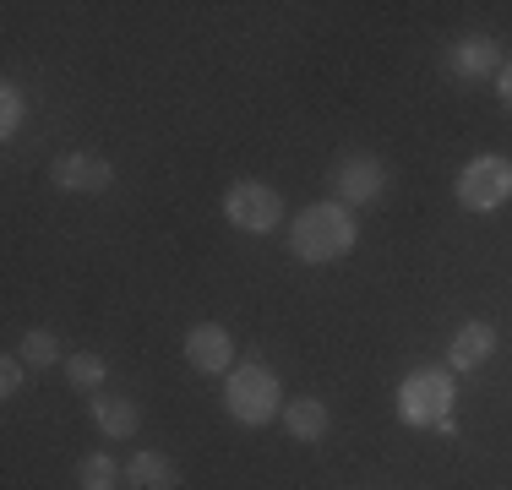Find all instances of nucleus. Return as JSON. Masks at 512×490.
<instances>
[{"label":"nucleus","mask_w":512,"mask_h":490,"mask_svg":"<svg viewBox=\"0 0 512 490\" xmlns=\"http://www.w3.org/2000/svg\"><path fill=\"white\" fill-rule=\"evenodd\" d=\"M229 360H235V338H229L218 322H197L186 333V365L191 371L218 376V371H229Z\"/></svg>","instance_id":"8"},{"label":"nucleus","mask_w":512,"mask_h":490,"mask_svg":"<svg viewBox=\"0 0 512 490\" xmlns=\"http://www.w3.org/2000/svg\"><path fill=\"white\" fill-rule=\"evenodd\" d=\"M50 180L60 191H82V196H93V191H104V186H115V164L99 153H60L55 164H50Z\"/></svg>","instance_id":"7"},{"label":"nucleus","mask_w":512,"mask_h":490,"mask_svg":"<svg viewBox=\"0 0 512 490\" xmlns=\"http://www.w3.org/2000/svg\"><path fill=\"white\" fill-rule=\"evenodd\" d=\"M224 218L246 235H267V229L284 224V196H278L267 180H235L224 191Z\"/></svg>","instance_id":"5"},{"label":"nucleus","mask_w":512,"mask_h":490,"mask_svg":"<svg viewBox=\"0 0 512 490\" xmlns=\"http://www.w3.org/2000/svg\"><path fill=\"white\" fill-rule=\"evenodd\" d=\"M502 66H507V60H502V44L485 39V33H474V39L453 44V71H458V77H491V71H502Z\"/></svg>","instance_id":"12"},{"label":"nucleus","mask_w":512,"mask_h":490,"mask_svg":"<svg viewBox=\"0 0 512 490\" xmlns=\"http://www.w3.org/2000/svg\"><path fill=\"white\" fill-rule=\"evenodd\" d=\"M387 164L376 153H344L333 169H327V186L338 191L344 207H365V202H382L387 196Z\"/></svg>","instance_id":"6"},{"label":"nucleus","mask_w":512,"mask_h":490,"mask_svg":"<svg viewBox=\"0 0 512 490\" xmlns=\"http://www.w3.org/2000/svg\"><path fill=\"white\" fill-rule=\"evenodd\" d=\"M360 240V224L344 202H311L306 213H295V229H289V256L295 262H311V267H327L338 256H349Z\"/></svg>","instance_id":"1"},{"label":"nucleus","mask_w":512,"mask_h":490,"mask_svg":"<svg viewBox=\"0 0 512 490\" xmlns=\"http://www.w3.org/2000/svg\"><path fill=\"white\" fill-rule=\"evenodd\" d=\"M22 115H28V93H22L17 82H6V88H0V137H17Z\"/></svg>","instance_id":"17"},{"label":"nucleus","mask_w":512,"mask_h":490,"mask_svg":"<svg viewBox=\"0 0 512 490\" xmlns=\"http://www.w3.org/2000/svg\"><path fill=\"white\" fill-rule=\"evenodd\" d=\"M327 403L322 398H295V403H284V431L295 436V441H322L327 436Z\"/></svg>","instance_id":"13"},{"label":"nucleus","mask_w":512,"mask_h":490,"mask_svg":"<svg viewBox=\"0 0 512 490\" xmlns=\"http://www.w3.org/2000/svg\"><path fill=\"white\" fill-rule=\"evenodd\" d=\"M491 354H496V327H491V322L458 327L453 343H447V365H453V371H480Z\"/></svg>","instance_id":"9"},{"label":"nucleus","mask_w":512,"mask_h":490,"mask_svg":"<svg viewBox=\"0 0 512 490\" xmlns=\"http://www.w3.org/2000/svg\"><path fill=\"white\" fill-rule=\"evenodd\" d=\"M453 371H409L398 387V420L414 431H431V425L453 420Z\"/></svg>","instance_id":"3"},{"label":"nucleus","mask_w":512,"mask_h":490,"mask_svg":"<svg viewBox=\"0 0 512 490\" xmlns=\"http://www.w3.org/2000/svg\"><path fill=\"white\" fill-rule=\"evenodd\" d=\"M93 425H99L109 441H131L142 425V409L131 398H115V392H93Z\"/></svg>","instance_id":"11"},{"label":"nucleus","mask_w":512,"mask_h":490,"mask_svg":"<svg viewBox=\"0 0 512 490\" xmlns=\"http://www.w3.org/2000/svg\"><path fill=\"white\" fill-rule=\"evenodd\" d=\"M22 376H28L22 354H6V365H0V398H17V392H22Z\"/></svg>","instance_id":"18"},{"label":"nucleus","mask_w":512,"mask_h":490,"mask_svg":"<svg viewBox=\"0 0 512 490\" xmlns=\"http://www.w3.org/2000/svg\"><path fill=\"white\" fill-rule=\"evenodd\" d=\"M126 485L131 490H180V469H175V458L142 447V452H131V463H126Z\"/></svg>","instance_id":"10"},{"label":"nucleus","mask_w":512,"mask_h":490,"mask_svg":"<svg viewBox=\"0 0 512 490\" xmlns=\"http://www.w3.org/2000/svg\"><path fill=\"white\" fill-rule=\"evenodd\" d=\"M22 365L28 371H50V365H66V354H60V338L50 333V327H33L28 338H22Z\"/></svg>","instance_id":"15"},{"label":"nucleus","mask_w":512,"mask_h":490,"mask_svg":"<svg viewBox=\"0 0 512 490\" xmlns=\"http://www.w3.org/2000/svg\"><path fill=\"white\" fill-rule=\"evenodd\" d=\"M458 207L469 213H496L502 202H512V158L502 153H480L458 169Z\"/></svg>","instance_id":"4"},{"label":"nucleus","mask_w":512,"mask_h":490,"mask_svg":"<svg viewBox=\"0 0 512 490\" xmlns=\"http://www.w3.org/2000/svg\"><path fill=\"white\" fill-rule=\"evenodd\" d=\"M496 93H502V104L512 109V60H507L502 71H496Z\"/></svg>","instance_id":"19"},{"label":"nucleus","mask_w":512,"mask_h":490,"mask_svg":"<svg viewBox=\"0 0 512 490\" xmlns=\"http://www.w3.org/2000/svg\"><path fill=\"white\" fill-rule=\"evenodd\" d=\"M109 376V365L99 360V354H66V382L77 392H99Z\"/></svg>","instance_id":"16"},{"label":"nucleus","mask_w":512,"mask_h":490,"mask_svg":"<svg viewBox=\"0 0 512 490\" xmlns=\"http://www.w3.org/2000/svg\"><path fill=\"white\" fill-rule=\"evenodd\" d=\"M120 485H126V469L109 452H88L77 463V490H120Z\"/></svg>","instance_id":"14"},{"label":"nucleus","mask_w":512,"mask_h":490,"mask_svg":"<svg viewBox=\"0 0 512 490\" xmlns=\"http://www.w3.org/2000/svg\"><path fill=\"white\" fill-rule=\"evenodd\" d=\"M224 403H229V420L240 425H267V420H284V387H278V376L267 371V365H235L224 382Z\"/></svg>","instance_id":"2"}]
</instances>
